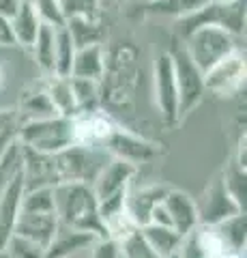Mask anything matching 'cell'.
<instances>
[{
    "label": "cell",
    "instance_id": "9c48e42d",
    "mask_svg": "<svg viewBox=\"0 0 247 258\" xmlns=\"http://www.w3.org/2000/svg\"><path fill=\"white\" fill-rule=\"evenodd\" d=\"M118 123L101 110H91V112H79L77 116L71 118V132H73V144L79 147H91V149H101L106 147L110 136L114 134Z\"/></svg>",
    "mask_w": 247,
    "mask_h": 258
},
{
    "label": "cell",
    "instance_id": "6da1fadb",
    "mask_svg": "<svg viewBox=\"0 0 247 258\" xmlns=\"http://www.w3.org/2000/svg\"><path fill=\"white\" fill-rule=\"evenodd\" d=\"M54 211L58 224L89 232L97 239H106L99 215V200L91 185L86 183H58L54 185Z\"/></svg>",
    "mask_w": 247,
    "mask_h": 258
},
{
    "label": "cell",
    "instance_id": "8992f818",
    "mask_svg": "<svg viewBox=\"0 0 247 258\" xmlns=\"http://www.w3.org/2000/svg\"><path fill=\"white\" fill-rule=\"evenodd\" d=\"M170 58L174 64V80H177V93H179V116L183 118L187 112L194 110L200 103L204 88V74L191 62L185 47H177L170 52Z\"/></svg>",
    "mask_w": 247,
    "mask_h": 258
},
{
    "label": "cell",
    "instance_id": "5b68a950",
    "mask_svg": "<svg viewBox=\"0 0 247 258\" xmlns=\"http://www.w3.org/2000/svg\"><path fill=\"white\" fill-rule=\"evenodd\" d=\"M135 84V50L131 45H121L116 50H106V71L99 86H103V95L112 101H123L129 97Z\"/></svg>",
    "mask_w": 247,
    "mask_h": 258
},
{
    "label": "cell",
    "instance_id": "4fadbf2b",
    "mask_svg": "<svg viewBox=\"0 0 247 258\" xmlns=\"http://www.w3.org/2000/svg\"><path fill=\"white\" fill-rule=\"evenodd\" d=\"M168 185H161V183H153V185H142L138 189H127V213H129L131 222L142 228L146 226L150 220V213L153 209L161 203L168 194Z\"/></svg>",
    "mask_w": 247,
    "mask_h": 258
},
{
    "label": "cell",
    "instance_id": "f35d334b",
    "mask_svg": "<svg viewBox=\"0 0 247 258\" xmlns=\"http://www.w3.org/2000/svg\"><path fill=\"white\" fill-rule=\"evenodd\" d=\"M3 82H5V71H3V67H0V86H3Z\"/></svg>",
    "mask_w": 247,
    "mask_h": 258
},
{
    "label": "cell",
    "instance_id": "d590c367",
    "mask_svg": "<svg viewBox=\"0 0 247 258\" xmlns=\"http://www.w3.org/2000/svg\"><path fill=\"white\" fill-rule=\"evenodd\" d=\"M0 45H5V47L15 45V37H13L11 20H7V18H0Z\"/></svg>",
    "mask_w": 247,
    "mask_h": 258
},
{
    "label": "cell",
    "instance_id": "cb8c5ba5",
    "mask_svg": "<svg viewBox=\"0 0 247 258\" xmlns=\"http://www.w3.org/2000/svg\"><path fill=\"white\" fill-rule=\"evenodd\" d=\"M219 237L224 239L228 249L238 254H245V213H236L228 220L215 224Z\"/></svg>",
    "mask_w": 247,
    "mask_h": 258
},
{
    "label": "cell",
    "instance_id": "ba28073f",
    "mask_svg": "<svg viewBox=\"0 0 247 258\" xmlns=\"http://www.w3.org/2000/svg\"><path fill=\"white\" fill-rule=\"evenodd\" d=\"M245 86V54L238 47L204 74V88L219 97H232Z\"/></svg>",
    "mask_w": 247,
    "mask_h": 258
},
{
    "label": "cell",
    "instance_id": "d6986e66",
    "mask_svg": "<svg viewBox=\"0 0 247 258\" xmlns=\"http://www.w3.org/2000/svg\"><path fill=\"white\" fill-rule=\"evenodd\" d=\"M45 93L50 95V99L56 108L58 116H65V118H73L79 114V108L75 103V97L73 91H71V82L69 78H62V76H50L47 78V86H45Z\"/></svg>",
    "mask_w": 247,
    "mask_h": 258
},
{
    "label": "cell",
    "instance_id": "8d00e7d4",
    "mask_svg": "<svg viewBox=\"0 0 247 258\" xmlns=\"http://www.w3.org/2000/svg\"><path fill=\"white\" fill-rule=\"evenodd\" d=\"M20 3L22 0H0V18L11 20L15 15V11L20 9Z\"/></svg>",
    "mask_w": 247,
    "mask_h": 258
},
{
    "label": "cell",
    "instance_id": "8fae6325",
    "mask_svg": "<svg viewBox=\"0 0 247 258\" xmlns=\"http://www.w3.org/2000/svg\"><path fill=\"white\" fill-rule=\"evenodd\" d=\"M196 209H198V222L204 224V226H215V224L224 222L236 213H243L241 209L236 207L232 196L228 194L221 176L204 191L202 200L196 203Z\"/></svg>",
    "mask_w": 247,
    "mask_h": 258
},
{
    "label": "cell",
    "instance_id": "5bb4252c",
    "mask_svg": "<svg viewBox=\"0 0 247 258\" xmlns=\"http://www.w3.org/2000/svg\"><path fill=\"white\" fill-rule=\"evenodd\" d=\"M56 228H58L56 213H26V211H20L13 235H20L24 239L35 241L37 245L47 247L52 237L56 235Z\"/></svg>",
    "mask_w": 247,
    "mask_h": 258
},
{
    "label": "cell",
    "instance_id": "83f0119b",
    "mask_svg": "<svg viewBox=\"0 0 247 258\" xmlns=\"http://www.w3.org/2000/svg\"><path fill=\"white\" fill-rule=\"evenodd\" d=\"M60 13L65 22L69 20H91V22H99L101 15V5L99 0H58Z\"/></svg>",
    "mask_w": 247,
    "mask_h": 258
},
{
    "label": "cell",
    "instance_id": "7402d4cb",
    "mask_svg": "<svg viewBox=\"0 0 247 258\" xmlns=\"http://www.w3.org/2000/svg\"><path fill=\"white\" fill-rule=\"evenodd\" d=\"M18 114L22 118V123H28V120H41V118L58 116V112L54 108L50 95L45 93V88H41V91H33V93L24 95Z\"/></svg>",
    "mask_w": 247,
    "mask_h": 258
},
{
    "label": "cell",
    "instance_id": "7c38bea8",
    "mask_svg": "<svg viewBox=\"0 0 247 258\" xmlns=\"http://www.w3.org/2000/svg\"><path fill=\"white\" fill-rule=\"evenodd\" d=\"M138 172V166L129 164V161H123V159H116V157H110V161L101 168V172L97 174V179L93 181V191L97 200H106L114 194L127 189L131 185V179Z\"/></svg>",
    "mask_w": 247,
    "mask_h": 258
},
{
    "label": "cell",
    "instance_id": "e575fe53",
    "mask_svg": "<svg viewBox=\"0 0 247 258\" xmlns=\"http://www.w3.org/2000/svg\"><path fill=\"white\" fill-rule=\"evenodd\" d=\"M89 249H91V258H123L121 247H118V241L110 239V237L97 239Z\"/></svg>",
    "mask_w": 247,
    "mask_h": 258
},
{
    "label": "cell",
    "instance_id": "3957f363",
    "mask_svg": "<svg viewBox=\"0 0 247 258\" xmlns=\"http://www.w3.org/2000/svg\"><path fill=\"white\" fill-rule=\"evenodd\" d=\"M110 161V155L101 149L91 147H79V144H71V147L62 149L52 155L54 166V179L58 183H86L93 185L101 172V168Z\"/></svg>",
    "mask_w": 247,
    "mask_h": 258
},
{
    "label": "cell",
    "instance_id": "ac0fdd59",
    "mask_svg": "<svg viewBox=\"0 0 247 258\" xmlns=\"http://www.w3.org/2000/svg\"><path fill=\"white\" fill-rule=\"evenodd\" d=\"M41 20L35 11V5L30 0H22L20 3V9L15 11V15L11 18V28H13V37H15V43L20 45H26L30 47L37 37L39 28H41Z\"/></svg>",
    "mask_w": 247,
    "mask_h": 258
},
{
    "label": "cell",
    "instance_id": "277c9868",
    "mask_svg": "<svg viewBox=\"0 0 247 258\" xmlns=\"http://www.w3.org/2000/svg\"><path fill=\"white\" fill-rule=\"evenodd\" d=\"M18 142L28 151L43 153V155H54V153H58L73 144L71 118L52 116V118L22 123Z\"/></svg>",
    "mask_w": 247,
    "mask_h": 258
},
{
    "label": "cell",
    "instance_id": "ffe728a7",
    "mask_svg": "<svg viewBox=\"0 0 247 258\" xmlns=\"http://www.w3.org/2000/svg\"><path fill=\"white\" fill-rule=\"evenodd\" d=\"M54 47H56V28L50 24H41L30 50L35 54V62L39 64V69L47 78L54 76Z\"/></svg>",
    "mask_w": 247,
    "mask_h": 258
},
{
    "label": "cell",
    "instance_id": "603a6c76",
    "mask_svg": "<svg viewBox=\"0 0 247 258\" xmlns=\"http://www.w3.org/2000/svg\"><path fill=\"white\" fill-rule=\"evenodd\" d=\"M75 43L71 39L67 26L56 28V47H54V76L69 78L71 64L75 58Z\"/></svg>",
    "mask_w": 247,
    "mask_h": 258
},
{
    "label": "cell",
    "instance_id": "44dd1931",
    "mask_svg": "<svg viewBox=\"0 0 247 258\" xmlns=\"http://www.w3.org/2000/svg\"><path fill=\"white\" fill-rule=\"evenodd\" d=\"M142 232H144L146 241L150 243V247L157 252L159 258H170L177 254L179 243L183 235H179L170 226H157V224H146L142 226Z\"/></svg>",
    "mask_w": 247,
    "mask_h": 258
},
{
    "label": "cell",
    "instance_id": "60d3db41",
    "mask_svg": "<svg viewBox=\"0 0 247 258\" xmlns=\"http://www.w3.org/2000/svg\"><path fill=\"white\" fill-rule=\"evenodd\" d=\"M170 258H177V254H174V256H170Z\"/></svg>",
    "mask_w": 247,
    "mask_h": 258
},
{
    "label": "cell",
    "instance_id": "d6a6232c",
    "mask_svg": "<svg viewBox=\"0 0 247 258\" xmlns=\"http://www.w3.org/2000/svg\"><path fill=\"white\" fill-rule=\"evenodd\" d=\"M5 249L9 254V258H45V247L37 245L35 241L24 239L20 235H11Z\"/></svg>",
    "mask_w": 247,
    "mask_h": 258
},
{
    "label": "cell",
    "instance_id": "1f68e13d",
    "mask_svg": "<svg viewBox=\"0 0 247 258\" xmlns=\"http://www.w3.org/2000/svg\"><path fill=\"white\" fill-rule=\"evenodd\" d=\"M22 118L18 110H0V153H5L13 142H18Z\"/></svg>",
    "mask_w": 247,
    "mask_h": 258
},
{
    "label": "cell",
    "instance_id": "e0dca14e",
    "mask_svg": "<svg viewBox=\"0 0 247 258\" xmlns=\"http://www.w3.org/2000/svg\"><path fill=\"white\" fill-rule=\"evenodd\" d=\"M103 71H106V47H103V43L77 47L69 78H82V80L101 82Z\"/></svg>",
    "mask_w": 247,
    "mask_h": 258
},
{
    "label": "cell",
    "instance_id": "52a82bcc",
    "mask_svg": "<svg viewBox=\"0 0 247 258\" xmlns=\"http://www.w3.org/2000/svg\"><path fill=\"white\" fill-rule=\"evenodd\" d=\"M153 93L155 103L159 108V114L168 125L177 123L179 116V93H177V80H174V64L170 58V52L157 54L153 64Z\"/></svg>",
    "mask_w": 247,
    "mask_h": 258
},
{
    "label": "cell",
    "instance_id": "f546056e",
    "mask_svg": "<svg viewBox=\"0 0 247 258\" xmlns=\"http://www.w3.org/2000/svg\"><path fill=\"white\" fill-rule=\"evenodd\" d=\"M221 179H224L226 189H228L230 196H232L236 207L245 213V196H247V183H245V179H247V170H243L241 166H236V161H232V164L228 166V170L221 174Z\"/></svg>",
    "mask_w": 247,
    "mask_h": 258
},
{
    "label": "cell",
    "instance_id": "7a4b0ae2",
    "mask_svg": "<svg viewBox=\"0 0 247 258\" xmlns=\"http://www.w3.org/2000/svg\"><path fill=\"white\" fill-rule=\"evenodd\" d=\"M238 35L226 30L217 24H198L187 30V43L183 45L189 54L191 62L206 74L213 64H217L228 54L238 50Z\"/></svg>",
    "mask_w": 247,
    "mask_h": 258
},
{
    "label": "cell",
    "instance_id": "2e32d148",
    "mask_svg": "<svg viewBox=\"0 0 247 258\" xmlns=\"http://www.w3.org/2000/svg\"><path fill=\"white\" fill-rule=\"evenodd\" d=\"M95 241H97L95 235L58 224L56 235L52 237L50 245L45 247V258H71L79 249H89Z\"/></svg>",
    "mask_w": 247,
    "mask_h": 258
},
{
    "label": "cell",
    "instance_id": "836d02e7",
    "mask_svg": "<svg viewBox=\"0 0 247 258\" xmlns=\"http://www.w3.org/2000/svg\"><path fill=\"white\" fill-rule=\"evenodd\" d=\"M30 3L35 5V11L43 24H50L54 28L65 26V18L60 13L58 0H30Z\"/></svg>",
    "mask_w": 247,
    "mask_h": 258
},
{
    "label": "cell",
    "instance_id": "9a60e30c",
    "mask_svg": "<svg viewBox=\"0 0 247 258\" xmlns=\"http://www.w3.org/2000/svg\"><path fill=\"white\" fill-rule=\"evenodd\" d=\"M163 207L170 215L172 228L179 235H187L189 230H194L198 224V209H196V200L189 194L181 191V189H168L163 198Z\"/></svg>",
    "mask_w": 247,
    "mask_h": 258
},
{
    "label": "cell",
    "instance_id": "4316f807",
    "mask_svg": "<svg viewBox=\"0 0 247 258\" xmlns=\"http://www.w3.org/2000/svg\"><path fill=\"white\" fill-rule=\"evenodd\" d=\"M69 82H71V91H73L79 112L97 110L99 95H101L99 82H95V80H82V78H69Z\"/></svg>",
    "mask_w": 247,
    "mask_h": 258
},
{
    "label": "cell",
    "instance_id": "30bf717a",
    "mask_svg": "<svg viewBox=\"0 0 247 258\" xmlns=\"http://www.w3.org/2000/svg\"><path fill=\"white\" fill-rule=\"evenodd\" d=\"M103 151L108 153L110 157H116V159H123V161H129V164L138 166V164H146V161L155 159L161 149L159 144L150 142L146 138H140L131 132H127L118 125L114 129V134L110 136V140L106 142Z\"/></svg>",
    "mask_w": 247,
    "mask_h": 258
},
{
    "label": "cell",
    "instance_id": "4dcf8cb0",
    "mask_svg": "<svg viewBox=\"0 0 247 258\" xmlns=\"http://www.w3.org/2000/svg\"><path fill=\"white\" fill-rule=\"evenodd\" d=\"M26 213H56L54 211V187L26 189L22 196V209Z\"/></svg>",
    "mask_w": 247,
    "mask_h": 258
},
{
    "label": "cell",
    "instance_id": "f1b7e54d",
    "mask_svg": "<svg viewBox=\"0 0 247 258\" xmlns=\"http://www.w3.org/2000/svg\"><path fill=\"white\" fill-rule=\"evenodd\" d=\"M118 247H121L123 258H159L157 252L146 241L142 228H133L129 235H125L121 241H118Z\"/></svg>",
    "mask_w": 247,
    "mask_h": 258
},
{
    "label": "cell",
    "instance_id": "74e56055",
    "mask_svg": "<svg viewBox=\"0 0 247 258\" xmlns=\"http://www.w3.org/2000/svg\"><path fill=\"white\" fill-rule=\"evenodd\" d=\"M123 0H99L101 9H106V7H114V5H121Z\"/></svg>",
    "mask_w": 247,
    "mask_h": 258
},
{
    "label": "cell",
    "instance_id": "d4e9b609",
    "mask_svg": "<svg viewBox=\"0 0 247 258\" xmlns=\"http://www.w3.org/2000/svg\"><path fill=\"white\" fill-rule=\"evenodd\" d=\"M65 26L69 30L71 39H73L75 47H86V45H95V43H103L106 32L101 30L99 22H91V20H69L65 22Z\"/></svg>",
    "mask_w": 247,
    "mask_h": 258
},
{
    "label": "cell",
    "instance_id": "ab89813d",
    "mask_svg": "<svg viewBox=\"0 0 247 258\" xmlns=\"http://www.w3.org/2000/svg\"><path fill=\"white\" fill-rule=\"evenodd\" d=\"M0 258H9V254H7V249H0Z\"/></svg>",
    "mask_w": 247,
    "mask_h": 258
},
{
    "label": "cell",
    "instance_id": "484cf974",
    "mask_svg": "<svg viewBox=\"0 0 247 258\" xmlns=\"http://www.w3.org/2000/svg\"><path fill=\"white\" fill-rule=\"evenodd\" d=\"M209 5V0H150V9L161 15H172V18H189Z\"/></svg>",
    "mask_w": 247,
    "mask_h": 258
}]
</instances>
